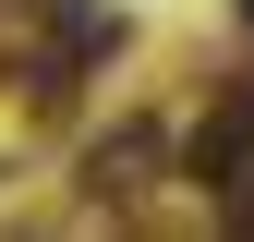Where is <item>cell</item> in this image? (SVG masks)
I'll return each instance as SVG.
<instances>
[{
	"label": "cell",
	"instance_id": "cell-3",
	"mask_svg": "<svg viewBox=\"0 0 254 242\" xmlns=\"http://www.w3.org/2000/svg\"><path fill=\"white\" fill-rule=\"evenodd\" d=\"M230 218H242V230H254V206H230Z\"/></svg>",
	"mask_w": 254,
	"mask_h": 242
},
{
	"label": "cell",
	"instance_id": "cell-1",
	"mask_svg": "<svg viewBox=\"0 0 254 242\" xmlns=\"http://www.w3.org/2000/svg\"><path fill=\"white\" fill-rule=\"evenodd\" d=\"M182 170H194L206 194H242V182H254V73L218 97V121H206V133L182 145Z\"/></svg>",
	"mask_w": 254,
	"mask_h": 242
},
{
	"label": "cell",
	"instance_id": "cell-4",
	"mask_svg": "<svg viewBox=\"0 0 254 242\" xmlns=\"http://www.w3.org/2000/svg\"><path fill=\"white\" fill-rule=\"evenodd\" d=\"M242 24H254V0H242Z\"/></svg>",
	"mask_w": 254,
	"mask_h": 242
},
{
	"label": "cell",
	"instance_id": "cell-2",
	"mask_svg": "<svg viewBox=\"0 0 254 242\" xmlns=\"http://www.w3.org/2000/svg\"><path fill=\"white\" fill-rule=\"evenodd\" d=\"M145 170H157V133H145V121H133V133H109L97 158H85V182H97V194H133Z\"/></svg>",
	"mask_w": 254,
	"mask_h": 242
}]
</instances>
